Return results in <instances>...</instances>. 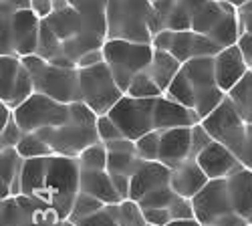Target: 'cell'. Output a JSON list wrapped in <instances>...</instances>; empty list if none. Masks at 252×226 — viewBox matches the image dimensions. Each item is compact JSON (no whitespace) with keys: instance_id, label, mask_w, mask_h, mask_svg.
I'll use <instances>...</instances> for the list:
<instances>
[{"instance_id":"cell-1","label":"cell","mask_w":252,"mask_h":226,"mask_svg":"<svg viewBox=\"0 0 252 226\" xmlns=\"http://www.w3.org/2000/svg\"><path fill=\"white\" fill-rule=\"evenodd\" d=\"M20 190L47 206L57 208L63 218L69 220L73 204L81 192L79 160L67 156L25 160Z\"/></svg>"},{"instance_id":"cell-2","label":"cell","mask_w":252,"mask_h":226,"mask_svg":"<svg viewBox=\"0 0 252 226\" xmlns=\"http://www.w3.org/2000/svg\"><path fill=\"white\" fill-rule=\"evenodd\" d=\"M165 97L196 111L202 119L218 109L226 99V93L216 81L214 57H202L184 63L174 83L165 91Z\"/></svg>"},{"instance_id":"cell-3","label":"cell","mask_w":252,"mask_h":226,"mask_svg":"<svg viewBox=\"0 0 252 226\" xmlns=\"http://www.w3.org/2000/svg\"><path fill=\"white\" fill-rule=\"evenodd\" d=\"M97 119L99 115L89 105L77 101V103H71V117L65 123L40 129L36 133L43 137L55 156L79 158L87 148L101 141L97 131Z\"/></svg>"},{"instance_id":"cell-4","label":"cell","mask_w":252,"mask_h":226,"mask_svg":"<svg viewBox=\"0 0 252 226\" xmlns=\"http://www.w3.org/2000/svg\"><path fill=\"white\" fill-rule=\"evenodd\" d=\"M105 16H107V40L154 45L152 0H109Z\"/></svg>"},{"instance_id":"cell-5","label":"cell","mask_w":252,"mask_h":226,"mask_svg":"<svg viewBox=\"0 0 252 226\" xmlns=\"http://www.w3.org/2000/svg\"><path fill=\"white\" fill-rule=\"evenodd\" d=\"M202 126L216 141L224 143L244 168L252 170V123L240 117L228 97L218 109L202 119Z\"/></svg>"},{"instance_id":"cell-6","label":"cell","mask_w":252,"mask_h":226,"mask_svg":"<svg viewBox=\"0 0 252 226\" xmlns=\"http://www.w3.org/2000/svg\"><path fill=\"white\" fill-rule=\"evenodd\" d=\"M40 16L34 10H14L0 4V55L29 57L38 53Z\"/></svg>"},{"instance_id":"cell-7","label":"cell","mask_w":252,"mask_h":226,"mask_svg":"<svg viewBox=\"0 0 252 226\" xmlns=\"http://www.w3.org/2000/svg\"><path fill=\"white\" fill-rule=\"evenodd\" d=\"M23 61L32 75L36 93L53 97L61 101V103H77V101H81L79 69L53 65L40 55H29L23 57Z\"/></svg>"},{"instance_id":"cell-8","label":"cell","mask_w":252,"mask_h":226,"mask_svg":"<svg viewBox=\"0 0 252 226\" xmlns=\"http://www.w3.org/2000/svg\"><path fill=\"white\" fill-rule=\"evenodd\" d=\"M154 45L131 43V40H107L103 45L105 63L109 65L117 85L125 93L131 81L152 65Z\"/></svg>"},{"instance_id":"cell-9","label":"cell","mask_w":252,"mask_h":226,"mask_svg":"<svg viewBox=\"0 0 252 226\" xmlns=\"http://www.w3.org/2000/svg\"><path fill=\"white\" fill-rule=\"evenodd\" d=\"M192 204L196 220L202 226H248V222L234 210L226 178L210 180Z\"/></svg>"},{"instance_id":"cell-10","label":"cell","mask_w":252,"mask_h":226,"mask_svg":"<svg viewBox=\"0 0 252 226\" xmlns=\"http://www.w3.org/2000/svg\"><path fill=\"white\" fill-rule=\"evenodd\" d=\"M79 85L81 101L97 115H107L125 95L105 61L89 69H79Z\"/></svg>"},{"instance_id":"cell-11","label":"cell","mask_w":252,"mask_h":226,"mask_svg":"<svg viewBox=\"0 0 252 226\" xmlns=\"http://www.w3.org/2000/svg\"><path fill=\"white\" fill-rule=\"evenodd\" d=\"M71 117V103L47 97L43 93L31 95L25 103H20L14 109V119L25 133H36L40 129L55 128L65 123Z\"/></svg>"},{"instance_id":"cell-12","label":"cell","mask_w":252,"mask_h":226,"mask_svg":"<svg viewBox=\"0 0 252 226\" xmlns=\"http://www.w3.org/2000/svg\"><path fill=\"white\" fill-rule=\"evenodd\" d=\"M61 212L27 194L0 200V226H59Z\"/></svg>"},{"instance_id":"cell-13","label":"cell","mask_w":252,"mask_h":226,"mask_svg":"<svg viewBox=\"0 0 252 226\" xmlns=\"http://www.w3.org/2000/svg\"><path fill=\"white\" fill-rule=\"evenodd\" d=\"M154 47L174 55L180 63L202 57H216L222 51L216 40L196 31H161L154 36Z\"/></svg>"},{"instance_id":"cell-14","label":"cell","mask_w":252,"mask_h":226,"mask_svg":"<svg viewBox=\"0 0 252 226\" xmlns=\"http://www.w3.org/2000/svg\"><path fill=\"white\" fill-rule=\"evenodd\" d=\"M156 99L158 97L139 99V97L123 95L121 101L107 115L117 123L125 137L137 141L139 137L156 131V126H154Z\"/></svg>"},{"instance_id":"cell-15","label":"cell","mask_w":252,"mask_h":226,"mask_svg":"<svg viewBox=\"0 0 252 226\" xmlns=\"http://www.w3.org/2000/svg\"><path fill=\"white\" fill-rule=\"evenodd\" d=\"M137 204L141 206L148 224L152 226H167L170 222H176V220L196 218L192 200L178 196L172 190V186H165V188H159L148 194Z\"/></svg>"},{"instance_id":"cell-16","label":"cell","mask_w":252,"mask_h":226,"mask_svg":"<svg viewBox=\"0 0 252 226\" xmlns=\"http://www.w3.org/2000/svg\"><path fill=\"white\" fill-rule=\"evenodd\" d=\"M34 93V81L23 57L0 55V101L16 109Z\"/></svg>"},{"instance_id":"cell-17","label":"cell","mask_w":252,"mask_h":226,"mask_svg":"<svg viewBox=\"0 0 252 226\" xmlns=\"http://www.w3.org/2000/svg\"><path fill=\"white\" fill-rule=\"evenodd\" d=\"M105 148H107V172L115 184L117 192L125 200V198H129L131 178L145 160H141L137 156L135 141L127 139V137L105 143Z\"/></svg>"},{"instance_id":"cell-18","label":"cell","mask_w":252,"mask_h":226,"mask_svg":"<svg viewBox=\"0 0 252 226\" xmlns=\"http://www.w3.org/2000/svg\"><path fill=\"white\" fill-rule=\"evenodd\" d=\"M194 158V143H192V128H174V129H159V154L158 161L170 170L178 168L180 163Z\"/></svg>"},{"instance_id":"cell-19","label":"cell","mask_w":252,"mask_h":226,"mask_svg":"<svg viewBox=\"0 0 252 226\" xmlns=\"http://www.w3.org/2000/svg\"><path fill=\"white\" fill-rule=\"evenodd\" d=\"M200 168L206 172V176L210 180H220V178H230L234 172H238L240 168H244L238 161V158L230 152L224 143L212 139L208 146L194 158Z\"/></svg>"},{"instance_id":"cell-20","label":"cell","mask_w":252,"mask_h":226,"mask_svg":"<svg viewBox=\"0 0 252 226\" xmlns=\"http://www.w3.org/2000/svg\"><path fill=\"white\" fill-rule=\"evenodd\" d=\"M248 71H250V67L246 63V59L242 57V51L238 49V45L226 47L214 57L216 81L224 93H228L236 83H240Z\"/></svg>"},{"instance_id":"cell-21","label":"cell","mask_w":252,"mask_h":226,"mask_svg":"<svg viewBox=\"0 0 252 226\" xmlns=\"http://www.w3.org/2000/svg\"><path fill=\"white\" fill-rule=\"evenodd\" d=\"M170 178H172V170L163 166L161 161H143L131 178L129 198L139 202L148 194L170 186Z\"/></svg>"},{"instance_id":"cell-22","label":"cell","mask_w":252,"mask_h":226,"mask_svg":"<svg viewBox=\"0 0 252 226\" xmlns=\"http://www.w3.org/2000/svg\"><path fill=\"white\" fill-rule=\"evenodd\" d=\"M202 123V117L188 109L186 105L178 103V101L170 97H158L156 99V109H154V126L158 129H174V128H194Z\"/></svg>"},{"instance_id":"cell-23","label":"cell","mask_w":252,"mask_h":226,"mask_svg":"<svg viewBox=\"0 0 252 226\" xmlns=\"http://www.w3.org/2000/svg\"><path fill=\"white\" fill-rule=\"evenodd\" d=\"M210 182V178L206 176V172L200 168V163L192 158L184 163H180L178 168L172 170V178H170V186L172 190L188 200H194Z\"/></svg>"},{"instance_id":"cell-24","label":"cell","mask_w":252,"mask_h":226,"mask_svg":"<svg viewBox=\"0 0 252 226\" xmlns=\"http://www.w3.org/2000/svg\"><path fill=\"white\" fill-rule=\"evenodd\" d=\"M23 168L25 158L18 154L16 148L0 150V200L23 194V190H20Z\"/></svg>"},{"instance_id":"cell-25","label":"cell","mask_w":252,"mask_h":226,"mask_svg":"<svg viewBox=\"0 0 252 226\" xmlns=\"http://www.w3.org/2000/svg\"><path fill=\"white\" fill-rule=\"evenodd\" d=\"M226 180L234 210L248 222V226H252V170L240 168Z\"/></svg>"},{"instance_id":"cell-26","label":"cell","mask_w":252,"mask_h":226,"mask_svg":"<svg viewBox=\"0 0 252 226\" xmlns=\"http://www.w3.org/2000/svg\"><path fill=\"white\" fill-rule=\"evenodd\" d=\"M81 192L91 194L105 204H117L123 200L107 170H81Z\"/></svg>"},{"instance_id":"cell-27","label":"cell","mask_w":252,"mask_h":226,"mask_svg":"<svg viewBox=\"0 0 252 226\" xmlns=\"http://www.w3.org/2000/svg\"><path fill=\"white\" fill-rule=\"evenodd\" d=\"M182 65L184 63H180V61L174 55L165 53L161 49H156L154 51V59H152V65L148 67V71L154 77L156 83L159 85V89L163 91V95H165L167 89H170V85L174 83V79L178 77V73L182 71Z\"/></svg>"},{"instance_id":"cell-28","label":"cell","mask_w":252,"mask_h":226,"mask_svg":"<svg viewBox=\"0 0 252 226\" xmlns=\"http://www.w3.org/2000/svg\"><path fill=\"white\" fill-rule=\"evenodd\" d=\"M107 2L109 0H69V4L103 36H107Z\"/></svg>"},{"instance_id":"cell-29","label":"cell","mask_w":252,"mask_h":226,"mask_svg":"<svg viewBox=\"0 0 252 226\" xmlns=\"http://www.w3.org/2000/svg\"><path fill=\"white\" fill-rule=\"evenodd\" d=\"M226 97L234 105V109L240 113V117L252 123V69L246 73V77L240 83H236L226 93Z\"/></svg>"},{"instance_id":"cell-30","label":"cell","mask_w":252,"mask_h":226,"mask_svg":"<svg viewBox=\"0 0 252 226\" xmlns=\"http://www.w3.org/2000/svg\"><path fill=\"white\" fill-rule=\"evenodd\" d=\"M109 208L121 226H148L141 206L131 198H125L117 204H109Z\"/></svg>"},{"instance_id":"cell-31","label":"cell","mask_w":252,"mask_h":226,"mask_svg":"<svg viewBox=\"0 0 252 226\" xmlns=\"http://www.w3.org/2000/svg\"><path fill=\"white\" fill-rule=\"evenodd\" d=\"M125 95L129 97H139V99H152V97H161L163 91L159 89V85L154 81V77L150 75V71L145 69L141 71L131 83L127 87V91H125Z\"/></svg>"},{"instance_id":"cell-32","label":"cell","mask_w":252,"mask_h":226,"mask_svg":"<svg viewBox=\"0 0 252 226\" xmlns=\"http://www.w3.org/2000/svg\"><path fill=\"white\" fill-rule=\"evenodd\" d=\"M18 154L25 160H34V158H47V156H55L53 150L43 141L38 133H25V137L20 139V143L16 146Z\"/></svg>"},{"instance_id":"cell-33","label":"cell","mask_w":252,"mask_h":226,"mask_svg":"<svg viewBox=\"0 0 252 226\" xmlns=\"http://www.w3.org/2000/svg\"><path fill=\"white\" fill-rule=\"evenodd\" d=\"M81 170H107V148L103 141H97L95 146L87 148L79 158Z\"/></svg>"},{"instance_id":"cell-34","label":"cell","mask_w":252,"mask_h":226,"mask_svg":"<svg viewBox=\"0 0 252 226\" xmlns=\"http://www.w3.org/2000/svg\"><path fill=\"white\" fill-rule=\"evenodd\" d=\"M105 206H107V204H105L103 200H99V198H95V196H91V194H85V192H79V196H77V200H75V204H73V212H71L69 220L79 222V220H83V218H87V216L99 212V210L105 208Z\"/></svg>"},{"instance_id":"cell-35","label":"cell","mask_w":252,"mask_h":226,"mask_svg":"<svg viewBox=\"0 0 252 226\" xmlns=\"http://www.w3.org/2000/svg\"><path fill=\"white\" fill-rule=\"evenodd\" d=\"M135 148H137V156L141 160H145V161H158V154H159V129L139 137L135 141Z\"/></svg>"},{"instance_id":"cell-36","label":"cell","mask_w":252,"mask_h":226,"mask_svg":"<svg viewBox=\"0 0 252 226\" xmlns=\"http://www.w3.org/2000/svg\"><path fill=\"white\" fill-rule=\"evenodd\" d=\"M23 137H25L23 128H20L16 123V119L12 117L4 128H0V150L2 148H16Z\"/></svg>"},{"instance_id":"cell-37","label":"cell","mask_w":252,"mask_h":226,"mask_svg":"<svg viewBox=\"0 0 252 226\" xmlns=\"http://www.w3.org/2000/svg\"><path fill=\"white\" fill-rule=\"evenodd\" d=\"M97 131H99V139L103 143H109V141H115V139H123V131L119 129L117 123L109 117V115H99L97 119Z\"/></svg>"},{"instance_id":"cell-38","label":"cell","mask_w":252,"mask_h":226,"mask_svg":"<svg viewBox=\"0 0 252 226\" xmlns=\"http://www.w3.org/2000/svg\"><path fill=\"white\" fill-rule=\"evenodd\" d=\"M75 224H77V226H121V224L117 222V218L113 216L109 204H107L105 208H101L99 212H95V214H91V216H87V218H83V220H79V222H75Z\"/></svg>"},{"instance_id":"cell-39","label":"cell","mask_w":252,"mask_h":226,"mask_svg":"<svg viewBox=\"0 0 252 226\" xmlns=\"http://www.w3.org/2000/svg\"><path fill=\"white\" fill-rule=\"evenodd\" d=\"M105 57H103V49H97V51H89L85 53L79 61H77V69H89V67H95L99 63H103Z\"/></svg>"},{"instance_id":"cell-40","label":"cell","mask_w":252,"mask_h":226,"mask_svg":"<svg viewBox=\"0 0 252 226\" xmlns=\"http://www.w3.org/2000/svg\"><path fill=\"white\" fill-rule=\"evenodd\" d=\"M31 10H34L36 16H40V18H47L53 14L55 2L53 0H31Z\"/></svg>"},{"instance_id":"cell-41","label":"cell","mask_w":252,"mask_h":226,"mask_svg":"<svg viewBox=\"0 0 252 226\" xmlns=\"http://www.w3.org/2000/svg\"><path fill=\"white\" fill-rule=\"evenodd\" d=\"M238 49L242 51V57L246 59L248 67L252 69V34L248 32H240V38H238Z\"/></svg>"},{"instance_id":"cell-42","label":"cell","mask_w":252,"mask_h":226,"mask_svg":"<svg viewBox=\"0 0 252 226\" xmlns=\"http://www.w3.org/2000/svg\"><path fill=\"white\" fill-rule=\"evenodd\" d=\"M238 14H240V32L252 34V2L238 8Z\"/></svg>"},{"instance_id":"cell-43","label":"cell","mask_w":252,"mask_h":226,"mask_svg":"<svg viewBox=\"0 0 252 226\" xmlns=\"http://www.w3.org/2000/svg\"><path fill=\"white\" fill-rule=\"evenodd\" d=\"M0 4H6L14 10H23V8H31V0H0Z\"/></svg>"},{"instance_id":"cell-44","label":"cell","mask_w":252,"mask_h":226,"mask_svg":"<svg viewBox=\"0 0 252 226\" xmlns=\"http://www.w3.org/2000/svg\"><path fill=\"white\" fill-rule=\"evenodd\" d=\"M167 226H202L196 218H188V220H176V222H170Z\"/></svg>"},{"instance_id":"cell-45","label":"cell","mask_w":252,"mask_h":226,"mask_svg":"<svg viewBox=\"0 0 252 226\" xmlns=\"http://www.w3.org/2000/svg\"><path fill=\"white\" fill-rule=\"evenodd\" d=\"M226 2H230V4H234L236 8H242V6H246L248 2H252V0H226Z\"/></svg>"},{"instance_id":"cell-46","label":"cell","mask_w":252,"mask_h":226,"mask_svg":"<svg viewBox=\"0 0 252 226\" xmlns=\"http://www.w3.org/2000/svg\"><path fill=\"white\" fill-rule=\"evenodd\" d=\"M53 2H55V8H57V6H63V4H69V0H53Z\"/></svg>"},{"instance_id":"cell-47","label":"cell","mask_w":252,"mask_h":226,"mask_svg":"<svg viewBox=\"0 0 252 226\" xmlns=\"http://www.w3.org/2000/svg\"><path fill=\"white\" fill-rule=\"evenodd\" d=\"M59 226H77V224H75L73 220H63V222H61Z\"/></svg>"},{"instance_id":"cell-48","label":"cell","mask_w":252,"mask_h":226,"mask_svg":"<svg viewBox=\"0 0 252 226\" xmlns=\"http://www.w3.org/2000/svg\"><path fill=\"white\" fill-rule=\"evenodd\" d=\"M152 2H156V0H152Z\"/></svg>"},{"instance_id":"cell-49","label":"cell","mask_w":252,"mask_h":226,"mask_svg":"<svg viewBox=\"0 0 252 226\" xmlns=\"http://www.w3.org/2000/svg\"><path fill=\"white\" fill-rule=\"evenodd\" d=\"M148 226H152V224H148Z\"/></svg>"}]
</instances>
